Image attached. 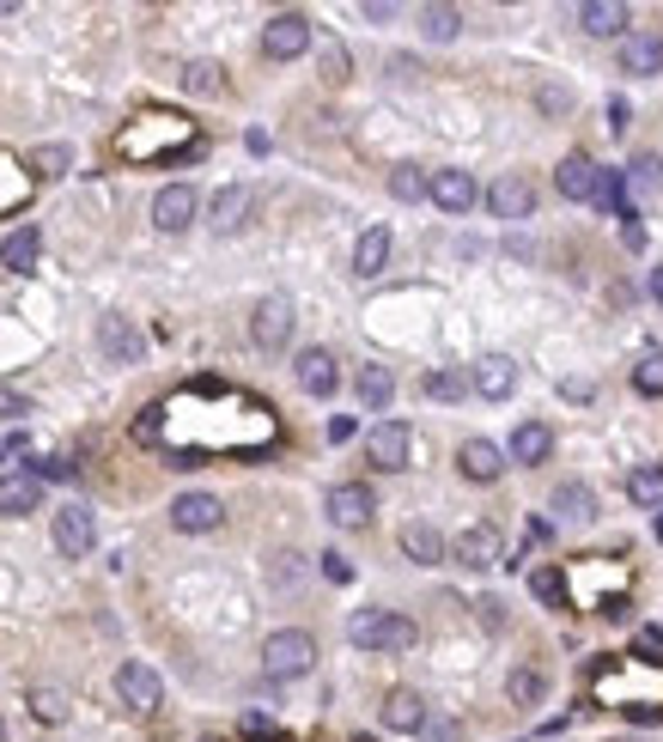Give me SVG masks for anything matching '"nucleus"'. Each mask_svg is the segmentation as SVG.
<instances>
[{"mask_svg":"<svg viewBox=\"0 0 663 742\" xmlns=\"http://www.w3.org/2000/svg\"><path fill=\"white\" fill-rule=\"evenodd\" d=\"M402 554L415 566H439L444 561V535L432 523H402Z\"/></svg>","mask_w":663,"mask_h":742,"instance_id":"30","label":"nucleus"},{"mask_svg":"<svg viewBox=\"0 0 663 742\" xmlns=\"http://www.w3.org/2000/svg\"><path fill=\"white\" fill-rule=\"evenodd\" d=\"M578 25L590 37H627V7L621 0H590V7H578Z\"/></svg>","mask_w":663,"mask_h":742,"instance_id":"25","label":"nucleus"},{"mask_svg":"<svg viewBox=\"0 0 663 742\" xmlns=\"http://www.w3.org/2000/svg\"><path fill=\"white\" fill-rule=\"evenodd\" d=\"M408 451H415V432H408L402 420H377V427L365 432V456H372V469H384V475L408 469Z\"/></svg>","mask_w":663,"mask_h":742,"instance_id":"6","label":"nucleus"},{"mask_svg":"<svg viewBox=\"0 0 663 742\" xmlns=\"http://www.w3.org/2000/svg\"><path fill=\"white\" fill-rule=\"evenodd\" d=\"M225 523V506L213 494H183V499H170V530H183V535H213Z\"/></svg>","mask_w":663,"mask_h":742,"instance_id":"10","label":"nucleus"},{"mask_svg":"<svg viewBox=\"0 0 663 742\" xmlns=\"http://www.w3.org/2000/svg\"><path fill=\"white\" fill-rule=\"evenodd\" d=\"M651 299L663 304V262H658V268H651Z\"/></svg>","mask_w":663,"mask_h":742,"instance_id":"54","label":"nucleus"},{"mask_svg":"<svg viewBox=\"0 0 663 742\" xmlns=\"http://www.w3.org/2000/svg\"><path fill=\"white\" fill-rule=\"evenodd\" d=\"M420 31H427L432 43H451L456 31H463V13H456V7H427V13H420Z\"/></svg>","mask_w":663,"mask_h":742,"instance_id":"35","label":"nucleus"},{"mask_svg":"<svg viewBox=\"0 0 663 742\" xmlns=\"http://www.w3.org/2000/svg\"><path fill=\"white\" fill-rule=\"evenodd\" d=\"M621 74H633V79L663 74V37L658 31H627L621 37Z\"/></svg>","mask_w":663,"mask_h":742,"instance_id":"19","label":"nucleus"},{"mask_svg":"<svg viewBox=\"0 0 663 742\" xmlns=\"http://www.w3.org/2000/svg\"><path fill=\"white\" fill-rule=\"evenodd\" d=\"M183 91L213 98V91H220V67H213V62H189V67H183Z\"/></svg>","mask_w":663,"mask_h":742,"instance_id":"38","label":"nucleus"},{"mask_svg":"<svg viewBox=\"0 0 663 742\" xmlns=\"http://www.w3.org/2000/svg\"><path fill=\"white\" fill-rule=\"evenodd\" d=\"M451 561L468 566V573H494V566L506 561V542H499L494 523H468V530L451 542Z\"/></svg>","mask_w":663,"mask_h":742,"instance_id":"5","label":"nucleus"},{"mask_svg":"<svg viewBox=\"0 0 663 742\" xmlns=\"http://www.w3.org/2000/svg\"><path fill=\"white\" fill-rule=\"evenodd\" d=\"M323 62H329V79H347V55H341V49H329Z\"/></svg>","mask_w":663,"mask_h":742,"instance_id":"53","label":"nucleus"},{"mask_svg":"<svg viewBox=\"0 0 663 742\" xmlns=\"http://www.w3.org/2000/svg\"><path fill=\"white\" fill-rule=\"evenodd\" d=\"M244 737H268V742H287V730L274 724V718H262V712H244Z\"/></svg>","mask_w":663,"mask_h":742,"instance_id":"44","label":"nucleus"},{"mask_svg":"<svg viewBox=\"0 0 663 742\" xmlns=\"http://www.w3.org/2000/svg\"><path fill=\"white\" fill-rule=\"evenodd\" d=\"M384 724L390 730H420L427 724V700H420L415 688H390L384 694Z\"/></svg>","mask_w":663,"mask_h":742,"instance_id":"26","label":"nucleus"},{"mask_svg":"<svg viewBox=\"0 0 663 742\" xmlns=\"http://www.w3.org/2000/svg\"><path fill=\"white\" fill-rule=\"evenodd\" d=\"M117 146H122V158H153V165H165V158H196L201 134L183 117H141L134 129H122Z\"/></svg>","mask_w":663,"mask_h":742,"instance_id":"1","label":"nucleus"},{"mask_svg":"<svg viewBox=\"0 0 663 742\" xmlns=\"http://www.w3.org/2000/svg\"><path fill=\"white\" fill-rule=\"evenodd\" d=\"M542 110H548V117L573 110V91H566V86H542Z\"/></svg>","mask_w":663,"mask_h":742,"instance_id":"46","label":"nucleus"},{"mask_svg":"<svg viewBox=\"0 0 663 742\" xmlns=\"http://www.w3.org/2000/svg\"><path fill=\"white\" fill-rule=\"evenodd\" d=\"M554 511L566 523H597V494H590L585 481H560L554 487Z\"/></svg>","mask_w":663,"mask_h":742,"instance_id":"29","label":"nucleus"},{"mask_svg":"<svg viewBox=\"0 0 663 742\" xmlns=\"http://www.w3.org/2000/svg\"><path fill=\"white\" fill-rule=\"evenodd\" d=\"M292 372H299V390H305V396H317V402L341 390V365H335V353H329V347H305Z\"/></svg>","mask_w":663,"mask_h":742,"instance_id":"17","label":"nucleus"},{"mask_svg":"<svg viewBox=\"0 0 663 742\" xmlns=\"http://www.w3.org/2000/svg\"><path fill=\"white\" fill-rule=\"evenodd\" d=\"M658 712H663V706H651V700H633V706H627V718H633V724H658Z\"/></svg>","mask_w":663,"mask_h":742,"instance_id":"47","label":"nucleus"},{"mask_svg":"<svg viewBox=\"0 0 663 742\" xmlns=\"http://www.w3.org/2000/svg\"><path fill=\"white\" fill-rule=\"evenodd\" d=\"M305 49H311V19L305 13H274L262 25V55L268 62H299Z\"/></svg>","mask_w":663,"mask_h":742,"instance_id":"4","label":"nucleus"},{"mask_svg":"<svg viewBox=\"0 0 663 742\" xmlns=\"http://www.w3.org/2000/svg\"><path fill=\"white\" fill-rule=\"evenodd\" d=\"M627 129V98H615V104H609V134H621Z\"/></svg>","mask_w":663,"mask_h":742,"instance_id":"52","label":"nucleus"},{"mask_svg":"<svg viewBox=\"0 0 663 742\" xmlns=\"http://www.w3.org/2000/svg\"><path fill=\"white\" fill-rule=\"evenodd\" d=\"M390 196H396V201H420V196H427V177H420V165H396V170H390Z\"/></svg>","mask_w":663,"mask_h":742,"instance_id":"39","label":"nucleus"},{"mask_svg":"<svg viewBox=\"0 0 663 742\" xmlns=\"http://www.w3.org/2000/svg\"><path fill=\"white\" fill-rule=\"evenodd\" d=\"M250 341L268 353H280L292 341V299H280V292H268V299L250 311Z\"/></svg>","mask_w":663,"mask_h":742,"instance_id":"7","label":"nucleus"},{"mask_svg":"<svg viewBox=\"0 0 663 742\" xmlns=\"http://www.w3.org/2000/svg\"><path fill=\"white\" fill-rule=\"evenodd\" d=\"M384 262H390V232H384V225L360 232V244H353V274L372 280V274H384Z\"/></svg>","mask_w":663,"mask_h":742,"instance_id":"28","label":"nucleus"},{"mask_svg":"<svg viewBox=\"0 0 663 742\" xmlns=\"http://www.w3.org/2000/svg\"><path fill=\"white\" fill-rule=\"evenodd\" d=\"M468 390L487 396V402H511V390H518V365H511L506 353H487V359H475V372H468Z\"/></svg>","mask_w":663,"mask_h":742,"instance_id":"16","label":"nucleus"},{"mask_svg":"<svg viewBox=\"0 0 663 742\" xmlns=\"http://www.w3.org/2000/svg\"><path fill=\"white\" fill-rule=\"evenodd\" d=\"M621 182H633V196H663V158L658 153H639L633 165H627Z\"/></svg>","mask_w":663,"mask_h":742,"instance_id":"33","label":"nucleus"},{"mask_svg":"<svg viewBox=\"0 0 663 742\" xmlns=\"http://www.w3.org/2000/svg\"><path fill=\"white\" fill-rule=\"evenodd\" d=\"M323 578H329V585H347L353 561H347V554H323Z\"/></svg>","mask_w":663,"mask_h":742,"instance_id":"45","label":"nucleus"},{"mask_svg":"<svg viewBox=\"0 0 663 742\" xmlns=\"http://www.w3.org/2000/svg\"><path fill=\"white\" fill-rule=\"evenodd\" d=\"M0 414H31V402H25V396H13V390H0Z\"/></svg>","mask_w":663,"mask_h":742,"instance_id":"50","label":"nucleus"},{"mask_svg":"<svg viewBox=\"0 0 663 742\" xmlns=\"http://www.w3.org/2000/svg\"><path fill=\"white\" fill-rule=\"evenodd\" d=\"M31 481H67V475H74V469H67V463H62V456H37V463H31Z\"/></svg>","mask_w":663,"mask_h":742,"instance_id":"43","label":"nucleus"},{"mask_svg":"<svg viewBox=\"0 0 663 742\" xmlns=\"http://www.w3.org/2000/svg\"><path fill=\"white\" fill-rule=\"evenodd\" d=\"M323 511H329V523H341V530H365L372 511H377V499H372L365 481H341V487H329Z\"/></svg>","mask_w":663,"mask_h":742,"instance_id":"8","label":"nucleus"},{"mask_svg":"<svg viewBox=\"0 0 663 742\" xmlns=\"http://www.w3.org/2000/svg\"><path fill=\"white\" fill-rule=\"evenodd\" d=\"M427 196L439 201L444 213H468V208H475V177H468V170H432Z\"/></svg>","mask_w":663,"mask_h":742,"instance_id":"21","label":"nucleus"},{"mask_svg":"<svg viewBox=\"0 0 663 742\" xmlns=\"http://www.w3.org/2000/svg\"><path fill=\"white\" fill-rule=\"evenodd\" d=\"M311 664H317V639L305 633V627H280V633H268V645H262V669H268L274 682L305 676Z\"/></svg>","mask_w":663,"mask_h":742,"instance_id":"3","label":"nucleus"},{"mask_svg":"<svg viewBox=\"0 0 663 742\" xmlns=\"http://www.w3.org/2000/svg\"><path fill=\"white\" fill-rule=\"evenodd\" d=\"M31 712H37L43 724H62V718H67V694H55V688H37V694H31Z\"/></svg>","mask_w":663,"mask_h":742,"instance_id":"40","label":"nucleus"},{"mask_svg":"<svg viewBox=\"0 0 663 742\" xmlns=\"http://www.w3.org/2000/svg\"><path fill=\"white\" fill-rule=\"evenodd\" d=\"M427 396H432V402H463V396H468V372H456V365L427 372Z\"/></svg>","mask_w":663,"mask_h":742,"instance_id":"34","label":"nucleus"},{"mask_svg":"<svg viewBox=\"0 0 663 742\" xmlns=\"http://www.w3.org/2000/svg\"><path fill=\"white\" fill-rule=\"evenodd\" d=\"M353 390H360L365 408H390L396 402V372H390V365H360Z\"/></svg>","mask_w":663,"mask_h":742,"instance_id":"31","label":"nucleus"},{"mask_svg":"<svg viewBox=\"0 0 663 742\" xmlns=\"http://www.w3.org/2000/svg\"><path fill=\"white\" fill-rule=\"evenodd\" d=\"M347 639L360 645V652H408L420 639V627L408 621V614H396V609H360L347 621Z\"/></svg>","mask_w":663,"mask_h":742,"instance_id":"2","label":"nucleus"},{"mask_svg":"<svg viewBox=\"0 0 663 742\" xmlns=\"http://www.w3.org/2000/svg\"><path fill=\"white\" fill-rule=\"evenodd\" d=\"M511 463H523V469H535V463H548L554 456V427L548 420H523L518 432H511Z\"/></svg>","mask_w":663,"mask_h":742,"instance_id":"22","label":"nucleus"},{"mask_svg":"<svg viewBox=\"0 0 663 742\" xmlns=\"http://www.w3.org/2000/svg\"><path fill=\"white\" fill-rule=\"evenodd\" d=\"M98 347H104L110 365H141L146 359V335L129 317H104V323H98Z\"/></svg>","mask_w":663,"mask_h":742,"instance_id":"12","label":"nucleus"},{"mask_svg":"<svg viewBox=\"0 0 663 742\" xmlns=\"http://www.w3.org/2000/svg\"><path fill=\"white\" fill-rule=\"evenodd\" d=\"M597 177H603V170H597V158H590V153H566V158H560V170H554V182H560V196H566V201H590V196H597Z\"/></svg>","mask_w":663,"mask_h":742,"instance_id":"20","label":"nucleus"},{"mask_svg":"<svg viewBox=\"0 0 663 742\" xmlns=\"http://www.w3.org/2000/svg\"><path fill=\"white\" fill-rule=\"evenodd\" d=\"M633 652L645 657V664H663V627H639V633H633Z\"/></svg>","mask_w":663,"mask_h":742,"instance_id":"42","label":"nucleus"},{"mask_svg":"<svg viewBox=\"0 0 663 742\" xmlns=\"http://www.w3.org/2000/svg\"><path fill=\"white\" fill-rule=\"evenodd\" d=\"M196 213H201V196L189 189V182H170V189L153 196V225L158 232H183V225H196Z\"/></svg>","mask_w":663,"mask_h":742,"instance_id":"13","label":"nucleus"},{"mask_svg":"<svg viewBox=\"0 0 663 742\" xmlns=\"http://www.w3.org/2000/svg\"><path fill=\"white\" fill-rule=\"evenodd\" d=\"M37 250H43L37 225H19V232H7V237H0V268L31 274V268H37Z\"/></svg>","mask_w":663,"mask_h":742,"instance_id":"23","label":"nucleus"},{"mask_svg":"<svg viewBox=\"0 0 663 742\" xmlns=\"http://www.w3.org/2000/svg\"><path fill=\"white\" fill-rule=\"evenodd\" d=\"M633 390H639V396H663V353H658V347L639 353V365H633Z\"/></svg>","mask_w":663,"mask_h":742,"instance_id":"36","label":"nucleus"},{"mask_svg":"<svg viewBox=\"0 0 663 742\" xmlns=\"http://www.w3.org/2000/svg\"><path fill=\"white\" fill-rule=\"evenodd\" d=\"M67 158H74L67 146H37V153H31V165H37V177H62Z\"/></svg>","mask_w":663,"mask_h":742,"instance_id":"41","label":"nucleus"},{"mask_svg":"<svg viewBox=\"0 0 663 742\" xmlns=\"http://www.w3.org/2000/svg\"><path fill=\"white\" fill-rule=\"evenodd\" d=\"M487 208H494V220H530L535 213V182L518 177V170H506V177L487 189Z\"/></svg>","mask_w":663,"mask_h":742,"instance_id":"14","label":"nucleus"},{"mask_svg":"<svg viewBox=\"0 0 663 742\" xmlns=\"http://www.w3.org/2000/svg\"><path fill=\"white\" fill-rule=\"evenodd\" d=\"M456 469H463V481L494 487L499 475H506V444H494V439H463V451H456Z\"/></svg>","mask_w":663,"mask_h":742,"instance_id":"11","label":"nucleus"},{"mask_svg":"<svg viewBox=\"0 0 663 742\" xmlns=\"http://www.w3.org/2000/svg\"><path fill=\"white\" fill-rule=\"evenodd\" d=\"M627 499H633L639 511H663V463H639V469H627Z\"/></svg>","mask_w":663,"mask_h":742,"instance_id":"27","label":"nucleus"},{"mask_svg":"<svg viewBox=\"0 0 663 742\" xmlns=\"http://www.w3.org/2000/svg\"><path fill=\"white\" fill-rule=\"evenodd\" d=\"M621 742H633V737H621Z\"/></svg>","mask_w":663,"mask_h":742,"instance_id":"56","label":"nucleus"},{"mask_svg":"<svg viewBox=\"0 0 663 742\" xmlns=\"http://www.w3.org/2000/svg\"><path fill=\"white\" fill-rule=\"evenodd\" d=\"M25 451V432H7V439H0V463H7V456H19Z\"/></svg>","mask_w":663,"mask_h":742,"instance_id":"51","label":"nucleus"},{"mask_svg":"<svg viewBox=\"0 0 663 742\" xmlns=\"http://www.w3.org/2000/svg\"><path fill=\"white\" fill-rule=\"evenodd\" d=\"M530 590H535V602H566V573L560 566H535Z\"/></svg>","mask_w":663,"mask_h":742,"instance_id":"37","label":"nucleus"},{"mask_svg":"<svg viewBox=\"0 0 663 742\" xmlns=\"http://www.w3.org/2000/svg\"><path fill=\"white\" fill-rule=\"evenodd\" d=\"M37 506H43V481H31L25 469L0 475V511H7V518H25V511H37Z\"/></svg>","mask_w":663,"mask_h":742,"instance_id":"24","label":"nucleus"},{"mask_svg":"<svg viewBox=\"0 0 663 742\" xmlns=\"http://www.w3.org/2000/svg\"><path fill=\"white\" fill-rule=\"evenodd\" d=\"M117 694L129 712H153L158 700H165V682H158L153 664H141V657H129V664L117 669Z\"/></svg>","mask_w":663,"mask_h":742,"instance_id":"9","label":"nucleus"},{"mask_svg":"<svg viewBox=\"0 0 663 742\" xmlns=\"http://www.w3.org/2000/svg\"><path fill=\"white\" fill-rule=\"evenodd\" d=\"M353 432H360V427H353V414H335V420H329V439H335V444H347Z\"/></svg>","mask_w":663,"mask_h":742,"instance_id":"48","label":"nucleus"},{"mask_svg":"<svg viewBox=\"0 0 663 742\" xmlns=\"http://www.w3.org/2000/svg\"><path fill=\"white\" fill-rule=\"evenodd\" d=\"M347 742H372V737H347Z\"/></svg>","mask_w":663,"mask_h":742,"instance_id":"55","label":"nucleus"},{"mask_svg":"<svg viewBox=\"0 0 663 742\" xmlns=\"http://www.w3.org/2000/svg\"><path fill=\"white\" fill-rule=\"evenodd\" d=\"M597 614H603V621H627V597H603Z\"/></svg>","mask_w":663,"mask_h":742,"instance_id":"49","label":"nucleus"},{"mask_svg":"<svg viewBox=\"0 0 663 742\" xmlns=\"http://www.w3.org/2000/svg\"><path fill=\"white\" fill-rule=\"evenodd\" d=\"M91 542H98V523H91L86 506H62V511H55V547H62L67 561H86Z\"/></svg>","mask_w":663,"mask_h":742,"instance_id":"15","label":"nucleus"},{"mask_svg":"<svg viewBox=\"0 0 663 742\" xmlns=\"http://www.w3.org/2000/svg\"><path fill=\"white\" fill-rule=\"evenodd\" d=\"M250 213H256V196H250L244 182H225L220 196H213V208H208V225L220 237H232V232H244V225H250Z\"/></svg>","mask_w":663,"mask_h":742,"instance_id":"18","label":"nucleus"},{"mask_svg":"<svg viewBox=\"0 0 663 742\" xmlns=\"http://www.w3.org/2000/svg\"><path fill=\"white\" fill-rule=\"evenodd\" d=\"M506 694H511V706H542L548 676L535 664H523V669H511V676H506Z\"/></svg>","mask_w":663,"mask_h":742,"instance_id":"32","label":"nucleus"}]
</instances>
